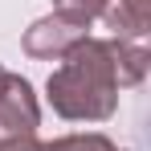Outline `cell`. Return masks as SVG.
I'll return each mask as SVG.
<instances>
[{
    "label": "cell",
    "mask_w": 151,
    "mask_h": 151,
    "mask_svg": "<svg viewBox=\"0 0 151 151\" xmlns=\"http://www.w3.org/2000/svg\"><path fill=\"white\" fill-rule=\"evenodd\" d=\"M49 102L61 119H110L119 106V82L106 41H78L49 74Z\"/></svg>",
    "instance_id": "1"
},
{
    "label": "cell",
    "mask_w": 151,
    "mask_h": 151,
    "mask_svg": "<svg viewBox=\"0 0 151 151\" xmlns=\"http://www.w3.org/2000/svg\"><path fill=\"white\" fill-rule=\"evenodd\" d=\"M37 123H41V110H37V98H33V86L25 78L8 74L4 90H0V147L33 135Z\"/></svg>",
    "instance_id": "2"
},
{
    "label": "cell",
    "mask_w": 151,
    "mask_h": 151,
    "mask_svg": "<svg viewBox=\"0 0 151 151\" xmlns=\"http://www.w3.org/2000/svg\"><path fill=\"white\" fill-rule=\"evenodd\" d=\"M86 29L90 25H78L70 17H45L25 33V49L33 57H65L78 41H86Z\"/></svg>",
    "instance_id": "3"
},
{
    "label": "cell",
    "mask_w": 151,
    "mask_h": 151,
    "mask_svg": "<svg viewBox=\"0 0 151 151\" xmlns=\"http://www.w3.org/2000/svg\"><path fill=\"white\" fill-rule=\"evenodd\" d=\"M106 25L114 29V37L123 41H139L151 29V0H106L102 8Z\"/></svg>",
    "instance_id": "4"
},
{
    "label": "cell",
    "mask_w": 151,
    "mask_h": 151,
    "mask_svg": "<svg viewBox=\"0 0 151 151\" xmlns=\"http://www.w3.org/2000/svg\"><path fill=\"white\" fill-rule=\"evenodd\" d=\"M106 49H110V61H114V82L119 86H131V82H139L147 74V49L139 41L114 37V41H106Z\"/></svg>",
    "instance_id": "5"
},
{
    "label": "cell",
    "mask_w": 151,
    "mask_h": 151,
    "mask_svg": "<svg viewBox=\"0 0 151 151\" xmlns=\"http://www.w3.org/2000/svg\"><path fill=\"white\" fill-rule=\"evenodd\" d=\"M53 4H57V17H70L78 25H90L106 8V0H53Z\"/></svg>",
    "instance_id": "6"
},
{
    "label": "cell",
    "mask_w": 151,
    "mask_h": 151,
    "mask_svg": "<svg viewBox=\"0 0 151 151\" xmlns=\"http://www.w3.org/2000/svg\"><path fill=\"white\" fill-rule=\"evenodd\" d=\"M45 151H119V147L102 135H65L57 143H45Z\"/></svg>",
    "instance_id": "7"
},
{
    "label": "cell",
    "mask_w": 151,
    "mask_h": 151,
    "mask_svg": "<svg viewBox=\"0 0 151 151\" xmlns=\"http://www.w3.org/2000/svg\"><path fill=\"white\" fill-rule=\"evenodd\" d=\"M0 151H45V143H37L33 135H25V139H12V143H4Z\"/></svg>",
    "instance_id": "8"
},
{
    "label": "cell",
    "mask_w": 151,
    "mask_h": 151,
    "mask_svg": "<svg viewBox=\"0 0 151 151\" xmlns=\"http://www.w3.org/2000/svg\"><path fill=\"white\" fill-rule=\"evenodd\" d=\"M4 82H8V70H4V65H0V90H4Z\"/></svg>",
    "instance_id": "9"
}]
</instances>
